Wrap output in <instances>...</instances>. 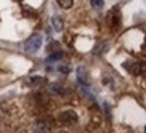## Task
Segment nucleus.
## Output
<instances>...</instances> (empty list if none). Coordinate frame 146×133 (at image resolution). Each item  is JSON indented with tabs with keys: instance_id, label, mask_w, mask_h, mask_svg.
<instances>
[{
	"instance_id": "7ed1b4c3",
	"label": "nucleus",
	"mask_w": 146,
	"mask_h": 133,
	"mask_svg": "<svg viewBox=\"0 0 146 133\" xmlns=\"http://www.w3.org/2000/svg\"><path fill=\"white\" fill-rule=\"evenodd\" d=\"M76 78H77V82L81 86H85V87H88V86H89V75H88V71L84 68V67H78V68H77Z\"/></svg>"
},
{
	"instance_id": "6e6552de",
	"label": "nucleus",
	"mask_w": 146,
	"mask_h": 133,
	"mask_svg": "<svg viewBox=\"0 0 146 133\" xmlns=\"http://www.w3.org/2000/svg\"><path fill=\"white\" fill-rule=\"evenodd\" d=\"M50 88H52L53 92H56V94H58V95H65V92H66V90L64 88L61 84H58V83H53L52 86H50Z\"/></svg>"
},
{
	"instance_id": "4468645a",
	"label": "nucleus",
	"mask_w": 146,
	"mask_h": 133,
	"mask_svg": "<svg viewBox=\"0 0 146 133\" xmlns=\"http://www.w3.org/2000/svg\"><path fill=\"white\" fill-rule=\"evenodd\" d=\"M58 71H60V72H61V74H69V72H70V68H69L68 65H61V67H60V68H58Z\"/></svg>"
},
{
	"instance_id": "39448f33",
	"label": "nucleus",
	"mask_w": 146,
	"mask_h": 133,
	"mask_svg": "<svg viewBox=\"0 0 146 133\" xmlns=\"http://www.w3.org/2000/svg\"><path fill=\"white\" fill-rule=\"evenodd\" d=\"M108 23H110V26L111 27H118L119 26V23H120V16H119V14H118V12H116V11H111V12H110V15H108Z\"/></svg>"
},
{
	"instance_id": "f257e3e1",
	"label": "nucleus",
	"mask_w": 146,
	"mask_h": 133,
	"mask_svg": "<svg viewBox=\"0 0 146 133\" xmlns=\"http://www.w3.org/2000/svg\"><path fill=\"white\" fill-rule=\"evenodd\" d=\"M42 35L39 34H33L31 37L29 38L25 43V50L27 53H35L39 50V48L42 46Z\"/></svg>"
},
{
	"instance_id": "ddd939ff",
	"label": "nucleus",
	"mask_w": 146,
	"mask_h": 133,
	"mask_svg": "<svg viewBox=\"0 0 146 133\" xmlns=\"http://www.w3.org/2000/svg\"><path fill=\"white\" fill-rule=\"evenodd\" d=\"M35 132H47L49 130V125H46L45 122L42 124H36V128L34 129Z\"/></svg>"
},
{
	"instance_id": "9d476101",
	"label": "nucleus",
	"mask_w": 146,
	"mask_h": 133,
	"mask_svg": "<svg viewBox=\"0 0 146 133\" xmlns=\"http://www.w3.org/2000/svg\"><path fill=\"white\" fill-rule=\"evenodd\" d=\"M107 48H108V46H107L104 42H100V43H98V45L94 48L92 54H102V53H104L106 50H107Z\"/></svg>"
},
{
	"instance_id": "423d86ee",
	"label": "nucleus",
	"mask_w": 146,
	"mask_h": 133,
	"mask_svg": "<svg viewBox=\"0 0 146 133\" xmlns=\"http://www.w3.org/2000/svg\"><path fill=\"white\" fill-rule=\"evenodd\" d=\"M52 25L56 31H62L64 30V19L61 16H53L52 18Z\"/></svg>"
},
{
	"instance_id": "9b49d317",
	"label": "nucleus",
	"mask_w": 146,
	"mask_h": 133,
	"mask_svg": "<svg viewBox=\"0 0 146 133\" xmlns=\"http://www.w3.org/2000/svg\"><path fill=\"white\" fill-rule=\"evenodd\" d=\"M57 3L60 4V7L68 10V8H70L73 5V0H57Z\"/></svg>"
},
{
	"instance_id": "f03ea898",
	"label": "nucleus",
	"mask_w": 146,
	"mask_h": 133,
	"mask_svg": "<svg viewBox=\"0 0 146 133\" xmlns=\"http://www.w3.org/2000/svg\"><path fill=\"white\" fill-rule=\"evenodd\" d=\"M77 113L73 112V110H66V112H62L60 116H58V120L60 122L66 124V125H72L77 121Z\"/></svg>"
},
{
	"instance_id": "f8f14e48",
	"label": "nucleus",
	"mask_w": 146,
	"mask_h": 133,
	"mask_svg": "<svg viewBox=\"0 0 146 133\" xmlns=\"http://www.w3.org/2000/svg\"><path fill=\"white\" fill-rule=\"evenodd\" d=\"M91 5L95 10H100L104 5V0H91Z\"/></svg>"
},
{
	"instance_id": "20e7f679",
	"label": "nucleus",
	"mask_w": 146,
	"mask_h": 133,
	"mask_svg": "<svg viewBox=\"0 0 146 133\" xmlns=\"http://www.w3.org/2000/svg\"><path fill=\"white\" fill-rule=\"evenodd\" d=\"M123 68L127 69V71H129L131 75H134V76H138L142 71L141 64H139V63H134V61H126V63H123Z\"/></svg>"
},
{
	"instance_id": "1a4fd4ad",
	"label": "nucleus",
	"mask_w": 146,
	"mask_h": 133,
	"mask_svg": "<svg viewBox=\"0 0 146 133\" xmlns=\"http://www.w3.org/2000/svg\"><path fill=\"white\" fill-rule=\"evenodd\" d=\"M64 57V53L62 52H54V53H52L49 57L46 59L47 63H56V61H58V60H61Z\"/></svg>"
},
{
	"instance_id": "2eb2a0df",
	"label": "nucleus",
	"mask_w": 146,
	"mask_h": 133,
	"mask_svg": "<svg viewBox=\"0 0 146 133\" xmlns=\"http://www.w3.org/2000/svg\"><path fill=\"white\" fill-rule=\"evenodd\" d=\"M12 1H15V3H19V1H21V0H12Z\"/></svg>"
},
{
	"instance_id": "0eeeda50",
	"label": "nucleus",
	"mask_w": 146,
	"mask_h": 133,
	"mask_svg": "<svg viewBox=\"0 0 146 133\" xmlns=\"http://www.w3.org/2000/svg\"><path fill=\"white\" fill-rule=\"evenodd\" d=\"M46 83V79L42 78V76H33L31 79L29 80V86L31 87H38V86H42Z\"/></svg>"
}]
</instances>
